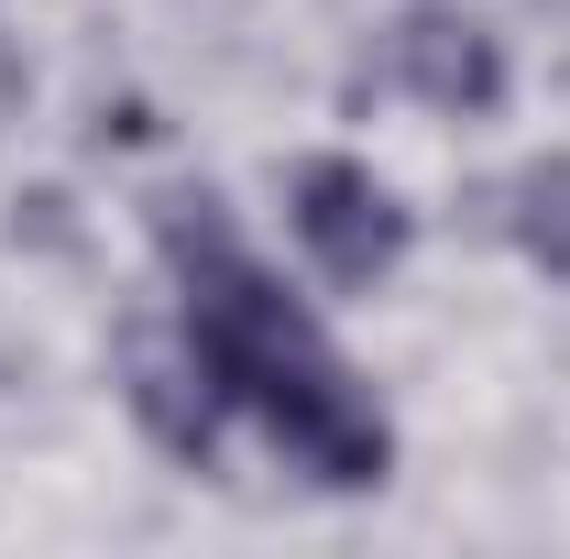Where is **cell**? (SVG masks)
<instances>
[{"label":"cell","instance_id":"obj_4","mask_svg":"<svg viewBox=\"0 0 570 559\" xmlns=\"http://www.w3.org/2000/svg\"><path fill=\"white\" fill-rule=\"evenodd\" d=\"M504 231H515V253H527L538 275L570 285V154H538V165L504 187Z\"/></svg>","mask_w":570,"mask_h":559},{"label":"cell","instance_id":"obj_1","mask_svg":"<svg viewBox=\"0 0 570 559\" xmlns=\"http://www.w3.org/2000/svg\"><path fill=\"white\" fill-rule=\"evenodd\" d=\"M154 242H165V275H176V341L198 351L219 406H242L307 483L330 493L384 483L395 472L384 406L330 351V330L253 264V242L219 219V198H154Z\"/></svg>","mask_w":570,"mask_h":559},{"label":"cell","instance_id":"obj_2","mask_svg":"<svg viewBox=\"0 0 570 559\" xmlns=\"http://www.w3.org/2000/svg\"><path fill=\"white\" fill-rule=\"evenodd\" d=\"M285 219H296L307 264H318L330 285H384L395 264H406V242H417V219L395 209V187H384L373 165H352V154H307Z\"/></svg>","mask_w":570,"mask_h":559},{"label":"cell","instance_id":"obj_3","mask_svg":"<svg viewBox=\"0 0 570 559\" xmlns=\"http://www.w3.org/2000/svg\"><path fill=\"white\" fill-rule=\"evenodd\" d=\"M384 88L395 99H417L439 121H483L504 99V45L461 11V0H406L395 22H384Z\"/></svg>","mask_w":570,"mask_h":559}]
</instances>
